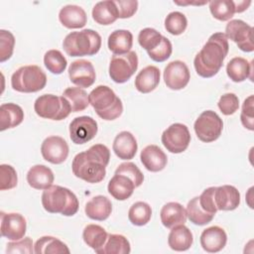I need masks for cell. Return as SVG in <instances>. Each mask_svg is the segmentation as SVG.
Returning a JSON list of instances; mask_svg holds the SVG:
<instances>
[{"label":"cell","instance_id":"obj_3","mask_svg":"<svg viewBox=\"0 0 254 254\" xmlns=\"http://www.w3.org/2000/svg\"><path fill=\"white\" fill-rule=\"evenodd\" d=\"M42 204L46 211L64 216L74 215L79 207L76 195L70 190L57 185L44 190Z\"/></svg>","mask_w":254,"mask_h":254},{"label":"cell","instance_id":"obj_38","mask_svg":"<svg viewBox=\"0 0 254 254\" xmlns=\"http://www.w3.org/2000/svg\"><path fill=\"white\" fill-rule=\"evenodd\" d=\"M209 10L211 15L219 21H228L236 13L234 1L231 0H215L209 2Z\"/></svg>","mask_w":254,"mask_h":254},{"label":"cell","instance_id":"obj_37","mask_svg":"<svg viewBox=\"0 0 254 254\" xmlns=\"http://www.w3.org/2000/svg\"><path fill=\"white\" fill-rule=\"evenodd\" d=\"M186 211L190 221L195 225H205L214 217V214H210L201 208L198 202V196L191 198L188 202Z\"/></svg>","mask_w":254,"mask_h":254},{"label":"cell","instance_id":"obj_10","mask_svg":"<svg viewBox=\"0 0 254 254\" xmlns=\"http://www.w3.org/2000/svg\"><path fill=\"white\" fill-rule=\"evenodd\" d=\"M162 144L173 154H180L186 151L190 143L189 128L182 123L170 125L162 134Z\"/></svg>","mask_w":254,"mask_h":254},{"label":"cell","instance_id":"obj_11","mask_svg":"<svg viewBox=\"0 0 254 254\" xmlns=\"http://www.w3.org/2000/svg\"><path fill=\"white\" fill-rule=\"evenodd\" d=\"M225 36L234 42L237 47L246 53L254 51L253 45V28L246 22L235 19L227 23L225 27Z\"/></svg>","mask_w":254,"mask_h":254},{"label":"cell","instance_id":"obj_39","mask_svg":"<svg viewBox=\"0 0 254 254\" xmlns=\"http://www.w3.org/2000/svg\"><path fill=\"white\" fill-rule=\"evenodd\" d=\"M44 64L49 71L54 74H61L67 65L66 59L59 50H49L44 56Z\"/></svg>","mask_w":254,"mask_h":254},{"label":"cell","instance_id":"obj_48","mask_svg":"<svg viewBox=\"0 0 254 254\" xmlns=\"http://www.w3.org/2000/svg\"><path fill=\"white\" fill-rule=\"evenodd\" d=\"M214 189H215V187H210V188L205 189L201 192V194L198 196V202L204 211L215 215L217 208H216V205L214 202V197H213Z\"/></svg>","mask_w":254,"mask_h":254},{"label":"cell","instance_id":"obj_26","mask_svg":"<svg viewBox=\"0 0 254 254\" xmlns=\"http://www.w3.org/2000/svg\"><path fill=\"white\" fill-rule=\"evenodd\" d=\"M135 188V184L128 177L114 175L108 183L107 190L115 199L126 200L132 195Z\"/></svg>","mask_w":254,"mask_h":254},{"label":"cell","instance_id":"obj_35","mask_svg":"<svg viewBox=\"0 0 254 254\" xmlns=\"http://www.w3.org/2000/svg\"><path fill=\"white\" fill-rule=\"evenodd\" d=\"M63 96L68 101L71 112L82 111L89 105L88 94L80 87H67L64 90Z\"/></svg>","mask_w":254,"mask_h":254},{"label":"cell","instance_id":"obj_21","mask_svg":"<svg viewBox=\"0 0 254 254\" xmlns=\"http://www.w3.org/2000/svg\"><path fill=\"white\" fill-rule=\"evenodd\" d=\"M59 20L67 29H79L85 26L87 16L80 6L69 4L60 10Z\"/></svg>","mask_w":254,"mask_h":254},{"label":"cell","instance_id":"obj_51","mask_svg":"<svg viewBox=\"0 0 254 254\" xmlns=\"http://www.w3.org/2000/svg\"><path fill=\"white\" fill-rule=\"evenodd\" d=\"M235 4V11L236 13H241L243 11H245L248 6L251 4V1H238V2H234Z\"/></svg>","mask_w":254,"mask_h":254},{"label":"cell","instance_id":"obj_4","mask_svg":"<svg viewBox=\"0 0 254 254\" xmlns=\"http://www.w3.org/2000/svg\"><path fill=\"white\" fill-rule=\"evenodd\" d=\"M88 99L96 114L103 120H115L123 112L121 99L107 85L96 86L88 94Z\"/></svg>","mask_w":254,"mask_h":254},{"label":"cell","instance_id":"obj_41","mask_svg":"<svg viewBox=\"0 0 254 254\" xmlns=\"http://www.w3.org/2000/svg\"><path fill=\"white\" fill-rule=\"evenodd\" d=\"M162 38L163 36L157 30L153 28H145L139 32L138 43L144 50L150 52L160 45Z\"/></svg>","mask_w":254,"mask_h":254},{"label":"cell","instance_id":"obj_8","mask_svg":"<svg viewBox=\"0 0 254 254\" xmlns=\"http://www.w3.org/2000/svg\"><path fill=\"white\" fill-rule=\"evenodd\" d=\"M197 138L204 143H210L219 138L223 129L222 119L212 110L203 111L193 124Z\"/></svg>","mask_w":254,"mask_h":254},{"label":"cell","instance_id":"obj_5","mask_svg":"<svg viewBox=\"0 0 254 254\" xmlns=\"http://www.w3.org/2000/svg\"><path fill=\"white\" fill-rule=\"evenodd\" d=\"M63 48L69 57L94 56L101 48V37L91 29L71 32L65 36Z\"/></svg>","mask_w":254,"mask_h":254},{"label":"cell","instance_id":"obj_34","mask_svg":"<svg viewBox=\"0 0 254 254\" xmlns=\"http://www.w3.org/2000/svg\"><path fill=\"white\" fill-rule=\"evenodd\" d=\"M37 254H58L69 253V249L65 243L53 236H43L38 239L34 246Z\"/></svg>","mask_w":254,"mask_h":254},{"label":"cell","instance_id":"obj_33","mask_svg":"<svg viewBox=\"0 0 254 254\" xmlns=\"http://www.w3.org/2000/svg\"><path fill=\"white\" fill-rule=\"evenodd\" d=\"M108 233L98 224H88L84 227L82 238L84 243L92 248L95 252L99 250L105 243Z\"/></svg>","mask_w":254,"mask_h":254},{"label":"cell","instance_id":"obj_7","mask_svg":"<svg viewBox=\"0 0 254 254\" xmlns=\"http://www.w3.org/2000/svg\"><path fill=\"white\" fill-rule=\"evenodd\" d=\"M36 114L45 119L60 121L65 119L71 112L68 101L62 95L43 94L34 103Z\"/></svg>","mask_w":254,"mask_h":254},{"label":"cell","instance_id":"obj_17","mask_svg":"<svg viewBox=\"0 0 254 254\" xmlns=\"http://www.w3.org/2000/svg\"><path fill=\"white\" fill-rule=\"evenodd\" d=\"M213 197L217 210H234L240 204V192L230 185L215 187Z\"/></svg>","mask_w":254,"mask_h":254},{"label":"cell","instance_id":"obj_22","mask_svg":"<svg viewBox=\"0 0 254 254\" xmlns=\"http://www.w3.org/2000/svg\"><path fill=\"white\" fill-rule=\"evenodd\" d=\"M161 222L167 228H173L174 226L185 224L187 221L186 208L179 202L171 201L166 203L160 211Z\"/></svg>","mask_w":254,"mask_h":254},{"label":"cell","instance_id":"obj_47","mask_svg":"<svg viewBox=\"0 0 254 254\" xmlns=\"http://www.w3.org/2000/svg\"><path fill=\"white\" fill-rule=\"evenodd\" d=\"M253 95L247 97L242 105V111L240 114V120L242 125L252 131L254 129V113H253Z\"/></svg>","mask_w":254,"mask_h":254},{"label":"cell","instance_id":"obj_50","mask_svg":"<svg viewBox=\"0 0 254 254\" xmlns=\"http://www.w3.org/2000/svg\"><path fill=\"white\" fill-rule=\"evenodd\" d=\"M114 2L120 19L131 18L138 9V1L136 0H116Z\"/></svg>","mask_w":254,"mask_h":254},{"label":"cell","instance_id":"obj_20","mask_svg":"<svg viewBox=\"0 0 254 254\" xmlns=\"http://www.w3.org/2000/svg\"><path fill=\"white\" fill-rule=\"evenodd\" d=\"M112 149L119 159L131 160L137 153L138 144L132 133L122 131L114 138Z\"/></svg>","mask_w":254,"mask_h":254},{"label":"cell","instance_id":"obj_43","mask_svg":"<svg viewBox=\"0 0 254 254\" xmlns=\"http://www.w3.org/2000/svg\"><path fill=\"white\" fill-rule=\"evenodd\" d=\"M15 37L6 30H0V62L8 61L14 52Z\"/></svg>","mask_w":254,"mask_h":254},{"label":"cell","instance_id":"obj_27","mask_svg":"<svg viewBox=\"0 0 254 254\" xmlns=\"http://www.w3.org/2000/svg\"><path fill=\"white\" fill-rule=\"evenodd\" d=\"M171 229L168 236L170 248L175 251H186L190 249L193 242L191 231L185 224L174 226Z\"/></svg>","mask_w":254,"mask_h":254},{"label":"cell","instance_id":"obj_18","mask_svg":"<svg viewBox=\"0 0 254 254\" xmlns=\"http://www.w3.org/2000/svg\"><path fill=\"white\" fill-rule=\"evenodd\" d=\"M199 241L204 251L208 253H216L222 250L226 245L227 235L223 228L214 225L201 232Z\"/></svg>","mask_w":254,"mask_h":254},{"label":"cell","instance_id":"obj_40","mask_svg":"<svg viewBox=\"0 0 254 254\" xmlns=\"http://www.w3.org/2000/svg\"><path fill=\"white\" fill-rule=\"evenodd\" d=\"M187 26V17L179 11L169 13L165 19V29L167 30V32L174 36H179L183 34L186 31Z\"/></svg>","mask_w":254,"mask_h":254},{"label":"cell","instance_id":"obj_23","mask_svg":"<svg viewBox=\"0 0 254 254\" xmlns=\"http://www.w3.org/2000/svg\"><path fill=\"white\" fill-rule=\"evenodd\" d=\"M87 217L97 221L107 219L112 212V203L104 195H95L87 201L84 207Z\"/></svg>","mask_w":254,"mask_h":254},{"label":"cell","instance_id":"obj_49","mask_svg":"<svg viewBox=\"0 0 254 254\" xmlns=\"http://www.w3.org/2000/svg\"><path fill=\"white\" fill-rule=\"evenodd\" d=\"M7 253H27L32 254L35 252L33 249V241L30 237H23L20 240L9 242L6 247Z\"/></svg>","mask_w":254,"mask_h":254},{"label":"cell","instance_id":"obj_9","mask_svg":"<svg viewBox=\"0 0 254 254\" xmlns=\"http://www.w3.org/2000/svg\"><path fill=\"white\" fill-rule=\"evenodd\" d=\"M138 68V57L130 51L124 55H114L109 64V76L116 83H124L130 79Z\"/></svg>","mask_w":254,"mask_h":254},{"label":"cell","instance_id":"obj_45","mask_svg":"<svg viewBox=\"0 0 254 254\" xmlns=\"http://www.w3.org/2000/svg\"><path fill=\"white\" fill-rule=\"evenodd\" d=\"M172 52H173V46L171 41L168 38L163 36L160 45L156 49L147 53H148V56L151 58V60L157 63H162L167 61L171 57Z\"/></svg>","mask_w":254,"mask_h":254},{"label":"cell","instance_id":"obj_19","mask_svg":"<svg viewBox=\"0 0 254 254\" xmlns=\"http://www.w3.org/2000/svg\"><path fill=\"white\" fill-rule=\"evenodd\" d=\"M140 159L145 169L153 173H157L164 170L168 163L167 155L157 145L146 146L141 151Z\"/></svg>","mask_w":254,"mask_h":254},{"label":"cell","instance_id":"obj_15","mask_svg":"<svg viewBox=\"0 0 254 254\" xmlns=\"http://www.w3.org/2000/svg\"><path fill=\"white\" fill-rule=\"evenodd\" d=\"M1 235L9 240L16 241L24 237L27 229L25 217L16 212L5 213L1 211Z\"/></svg>","mask_w":254,"mask_h":254},{"label":"cell","instance_id":"obj_31","mask_svg":"<svg viewBox=\"0 0 254 254\" xmlns=\"http://www.w3.org/2000/svg\"><path fill=\"white\" fill-rule=\"evenodd\" d=\"M92 18L100 25H111L118 19V11L114 1L106 0L97 2L92 8Z\"/></svg>","mask_w":254,"mask_h":254},{"label":"cell","instance_id":"obj_28","mask_svg":"<svg viewBox=\"0 0 254 254\" xmlns=\"http://www.w3.org/2000/svg\"><path fill=\"white\" fill-rule=\"evenodd\" d=\"M24 120V111L18 104L9 102L0 106V130L14 128Z\"/></svg>","mask_w":254,"mask_h":254},{"label":"cell","instance_id":"obj_29","mask_svg":"<svg viewBox=\"0 0 254 254\" xmlns=\"http://www.w3.org/2000/svg\"><path fill=\"white\" fill-rule=\"evenodd\" d=\"M252 63L241 57L231 59L226 64V73L233 82H242L247 78L252 80Z\"/></svg>","mask_w":254,"mask_h":254},{"label":"cell","instance_id":"obj_2","mask_svg":"<svg viewBox=\"0 0 254 254\" xmlns=\"http://www.w3.org/2000/svg\"><path fill=\"white\" fill-rule=\"evenodd\" d=\"M228 51V39L225 34H212L194 57L193 65L196 73L204 78L214 76L220 70Z\"/></svg>","mask_w":254,"mask_h":254},{"label":"cell","instance_id":"obj_14","mask_svg":"<svg viewBox=\"0 0 254 254\" xmlns=\"http://www.w3.org/2000/svg\"><path fill=\"white\" fill-rule=\"evenodd\" d=\"M190 78V69L182 61H173L164 69V81L170 89H183L188 85Z\"/></svg>","mask_w":254,"mask_h":254},{"label":"cell","instance_id":"obj_30","mask_svg":"<svg viewBox=\"0 0 254 254\" xmlns=\"http://www.w3.org/2000/svg\"><path fill=\"white\" fill-rule=\"evenodd\" d=\"M107 45L114 55L127 54L133 46V35L128 30H115L109 35Z\"/></svg>","mask_w":254,"mask_h":254},{"label":"cell","instance_id":"obj_6","mask_svg":"<svg viewBox=\"0 0 254 254\" xmlns=\"http://www.w3.org/2000/svg\"><path fill=\"white\" fill-rule=\"evenodd\" d=\"M46 84V73L40 66L35 64L21 66L11 76V85L13 89L23 93L40 91Z\"/></svg>","mask_w":254,"mask_h":254},{"label":"cell","instance_id":"obj_36","mask_svg":"<svg viewBox=\"0 0 254 254\" xmlns=\"http://www.w3.org/2000/svg\"><path fill=\"white\" fill-rule=\"evenodd\" d=\"M152 216V208L145 201H137L131 205L128 211L129 221L136 226L146 225Z\"/></svg>","mask_w":254,"mask_h":254},{"label":"cell","instance_id":"obj_32","mask_svg":"<svg viewBox=\"0 0 254 254\" xmlns=\"http://www.w3.org/2000/svg\"><path fill=\"white\" fill-rule=\"evenodd\" d=\"M131 246L128 239L121 234H108L104 245L96 251L98 254H128Z\"/></svg>","mask_w":254,"mask_h":254},{"label":"cell","instance_id":"obj_46","mask_svg":"<svg viewBox=\"0 0 254 254\" xmlns=\"http://www.w3.org/2000/svg\"><path fill=\"white\" fill-rule=\"evenodd\" d=\"M217 106L222 114L228 116L234 114L239 108V99L238 97L231 92L225 93L220 96Z\"/></svg>","mask_w":254,"mask_h":254},{"label":"cell","instance_id":"obj_1","mask_svg":"<svg viewBox=\"0 0 254 254\" xmlns=\"http://www.w3.org/2000/svg\"><path fill=\"white\" fill-rule=\"evenodd\" d=\"M109 160V149L103 144H95L74 156L71 170L76 178L86 183L97 184L104 180Z\"/></svg>","mask_w":254,"mask_h":254},{"label":"cell","instance_id":"obj_44","mask_svg":"<svg viewBox=\"0 0 254 254\" xmlns=\"http://www.w3.org/2000/svg\"><path fill=\"white\" fill-rule=\"evenodd\" d=\"M17 184L18 177L16 170L10 165H0V190H12L17 186Z\"/></svg>","mask_w":254,"mask_h":254},{"label":"cell","instance_id":"obj_16","mask_svg":"<svg viewBox=\"0 0 254 254\" xmlns=\"http://www.w3.org/2000/svg\"><path fill=\"white\" fill-rule=\"evenodd\" d=\"M68 77L77 87L86 88L94 83L96 73L90 62L86 60H77L70 64L68 67Z\"/></svg>","mask_w":254,"mask_h":254},{"label":"cell","instance_id":"obj_13","mask_svg":"<svg viewBox=\"0 0 254 254\" xmlns=\"http://www.w3.org/2000/svg\"><path fill=\"white\" fill-rule=\"evenodd\" d=\"M68 151L69 148L66 141L60 136H50L41 145L43 158L47 162L55 165L64 163L67 159Z\"/></svg>","mask_w":254,"mask_h":254},{"label":"cell","instance_id":"obj_12","mask_svg":"<svg viewBox=\"0 0 254 254\" xmlns=\"http://www.w3.org/2000/svg\"><path fill=\"white\" fill-rule=\"evenodd\" d=\"M69 137L72 143L82 145L92 140L98 131L97 122L90 116L75 117L69 124Z\"/></svg>","mask_w":254,"mask_h":254},{"label":"cell","instance_id":"obj_24","mask_svg":"<svg viewBox=\"0 0 254 254\" xmlns=\"http://www.w3.org/2000/svg\"><path fill=\"white\" fill-rule=\"evenodd\" d=\"M53 171L45 165H35L27 173V182L35 190H46L53 186Z\"/></svg>","mask_w":254,"mask_h":254},{"label":"cell","instance_id":"obj_25","mask_svg":"<svg viewBox=\"0 0 254 254\" xmlns=\"http://www.w3.org/2000/svg\"><path fill=\"white\" fill-rule=\"evenodd\" d=\"M160 76V69L157 66L148 65L136 75L135 87L141 93H149L159 85Z\"/></svg>","mask_w":254,"mask_h":254},{"label":"cell","instance_id":"obj_42","mask_svg":"<svg viewBox=\"0 0 254 254\" xmlns=\"http://www.w3.org/2000/svg\"><path fill=\"white\" fill-rule=\"evenodd\" d=\"M115 175H124L128 177L133 181L136 188L140 187L144 181V175L142 174L140 169L132 162L120 164L115 170Z\"/></svg>","mask_w":254,"mask_h":254}]
</instances>
